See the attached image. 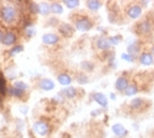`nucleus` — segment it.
Returning a JSON list of instances; mask_svg holds the SVG:
<instances>
[{
	"mask_svg": "<svg viewBox=\"0 0 154 138\" xmlns=\"http://www.w3.org/2000/svg\"><path fill=\"white\" fill-rule=\"evenodd\" d=\"M127 51H128V52H127L128 54H131V56L134 58V56H136L137 53H139V51H140V48H139V43H138L137 41H133L132 43L128 44Z\"/></svg>",
	"mask_w": 154,
	"mask_h": 138,
	"instance_id": "4468645a",
	"label": "nucleus"
},
{
	"mask_svg": "<svg viewBox=\"0 0 154 138\" xmlns=\"http://www.w3.org/2000/svg\"><path fill=\"white\" fill-rule=\"evenodd\" d=\"M42 42L45 44H49V46H52V44H56L59 42V37L56 35V33H46L43 35L42 37Z\"/></svg>",
	"mask_w": 154,
	"mask_h": 138,
	"instance_id": "6e6552de",
	"label": "nucleus"
},
{
	"mask_svg": "<svg viewBox=\"0 0 154 138\" xmlns=\"http://www.w3.org/2000/svg\"><path fill=\"white\" fill-rule=\"evenodd\" d=\"M82 68L85 72H91L94 69V64L91 63V62H89V60H83L82 62Z\"/></svg>",
	"mask_w": 154,
	"mask_h": 138,
	"instance_id": "393cba45",
	"label": "nucleus"
},
{
	"mask_svg": "<svg viewBox=\"0 0 154 138\" xmlns=\"http://www.w3.org/2000/svg\"><path fill=\"white\" fill-rule=\"evenodd\" d=\"M38 5H40V14L48 15L49 12H51V5L48 3H41V4H38Z\"/></svg>",
	"mask_w": 154,
	"mask_h": 138,
	"instance_id": "412c9836",
	"label": "nucleus"
},
{
	"mask_svg": "<svg viewBox=\"0 0 154 138\" xmlns=\"http://www.w3.org/2000/svg\"><path fill=\"white\" fill-rule=\"evenodd\" d=\"M137 93H138L137 85H136V84H131V85H128V87L126 89L125 95H127V96H133V95H136Z\"/></svg>",
	"mask_w": 154,
	"mask_h": 138,
	"instance_id": "aec40b11",
	"label": "nucleus"
},
{
	"mask_svg": "<svg viewBox=\"0 0 154 138\" xmlns=\"http://www.w3.org/2000/svg\"><path fill=\"white\" fill-rule=\"evenodd\" d=\"M111 130H112V132H113L115 136H117L120 138L121 137H126L127 133H128V131L126 130V127L123 126V124H121V123H115Z\"/></svg>",
	"mask_w": 154,
	"mask_h": 138,
	"instance_id": "423d86ee",
	"label": "nucleus"
},
{
	"mask_svg": "<svg viewBox=\"0 0 154 138\" xmlns=\"http://www.w3.org/2000/svg\"><path fill=\"white\" fill-rule=\"evenodd\" d=\"M58 83L60 85H64V86H67L72 83V78H70V75H68L67 73H62L58 75Z\"/></svg>",
	"mask_w": 154,
	"mask_h": 138,
	"instance_id": "f3484780",
	"label": "nucleus"
},
{
	"mask_svg": "<svg viewBox=\"0 0 154 138\" xmlns=\"http://www.w3.org/2000/svg\"><path fill=\"white\" fill-rule=\"evenodd\" d=\"M6 80H5V78L3 77L2 74H0V94L2 95H4L5 93H6Z\"/></svg>",
	"mask_w": 154,
	"mask_h": 138,
	"instance_id": "a878e982",
	"label": "nucleus"
},
{
	"mask_svg": "<svg viewBox=\"0 0 154 138\" xmlns=\"http://www.w3.org/2000/svg\"><path fill=\"white\" fill-rule=\"evenodd\" d=\"M142 6L140 5H131L130 8L127 9V15L130 16L131 19H138L140 15H142Z\"/></svg>",
	"mask_w": 154,
	"mask_h": 138,
	"instance_id": "39448f33",
	"label": "nucleus"
},
{
	"mask_svg": "<svg viewBox=\"0 0 154 138\" xmlns=\"http://www.w3.org/2000/svg\"><path fill=\"white\" fill-rule=\"evenodd\" d=\"M110 97H111L112 100H115V99H116V95H115V94H110Z\"/></svg>",
	"mask_w": 154,
	"mask_h": 138,
	"instance_id": "e433bc0d",
	"label": "nucleus"
},
{
	"mask_svg": "<svg viewBox=\"0 0 154 138\" xmlns=\"http://www.w3.org/2000/svg\"><path fill=\"white\" fill-rule=\"evenodd\" d=\"M121 58H122L123 60H126V62H133V59H134L131 54H128V53H122V54H121Z\"/></svg>",
	"mask_w": 154,
	"mask_h": 138,
	"instance_id": "473e14b6",
	"label": "nucleus"
},
{
	"mask_svg": "<svg viewBox=\"0 0 154 138\" xmlns=\"http://www.w3.org/2000/svg\"><path fill=\"white\" fill-rule=\"evenodd\" d=\"M128 79L127 78H125V77H120L117 80H116V83H115V87L119 90V91H126V89L128 87Z\"/></svg>",
	"mask_w": 154,
	"mask_h": 138,
	"instance_id": "9b49d317",
	"label": "nucleus"
},
{
	"mask_svg": "<svg viewBox=\"0 0 154 138\" xmlns=\"http://www.w3.org/2000/svg\"><path fill=\"white\" fill-rule=\"evenodd\" d=\"M9 94L11 96H15V97H21L25 94V91L21 90V89H17V87H15V86H12L11 89H9Z\"/></svg>",
	"mask_w": 154,
	"mask_h": 138,
	"instance_id": "5701e85b",
	"label": "nucleus"
},
{
	"mask_svg": "<svg viewBox=\"0 0 154 138\" xmlns=\"http://www.w3.org/2000/svg\"><path fill=\"white\" fill-rule=\"evenodd\" d=\"M101 3L99 2V0H89V2H86V6L89 10L91 11H97L100 8H101Z\"/></svg>",
	"mask_w": 154,
	"mask_h": 138,
	"instance_id": "6ab92c4d",
	"label": "nucleus"
},
{
	"mask_svg": "<svg viewBox=\"0 0 154 138\" xmlns=\"http://www.w3.org/2000/svg\"><path fill=\"white\" fill-rule=\"evenodd\" d=\"M25 33L27 35V37H32L36 35V29L32 26V23H27L25 26Z\"/></svg>",
	"mask_w": 154,
	"mask_h": 138,
	"instance_id": "b1692460",
	"label": "nucleus"
},
{
	"mask_svg": "<svg viewBox=\"0 0 154 138\" xmlns=\"http://www.w3.org/2000/svg\"><path fill=\"white\" fill-rule=\"evenodd\" d=\"M130 106H131L133 110H142L143 106H144V100H143L142 97H136V99L131 100Z\"/></svg>",
	"mask_w": 154,
	"mask_h": 138,
	"instance_id": "2eb2a0df",
	"label": "nucleus"
},
{
	"mask_svg": "<svg viewBox=\"0 0 154 138\" xmlns=\"http://www.w3.org/2000/svg\"><path fill=\"white\" fill-rule=\"evenodd\" d=\"M96 46L101 51H107V49L111 48V42H110V38H106V37H100V38L96 41Z\"/></svg>",
	"mask_w": 154,
	"mask_h": 138,
	"instance_id": "9d476101",
	"label": "nucleus"
},
{
	"mask_svg": "<svg viewBox=\"0 0 154 138\" xmlns=\"http://www.w3.org/2000/svg\"><path fill=\"white\" fill-rule=\"evenodd\" d=\"M91 27H93V21L86 16H82L75 20V29L80 32H88L91 30Z\"/></svg>",
	"mask_w": 154,
	"mask_h": 138,
	"instance_id": "f03ea898",
	"label": "nucleus"
},
{
	"mask_svg": "<svg viewBox=\"0 0 154 138\" xmlns=\"http://www.w3.org/2000/svg\"><path fill=\"white\" fill-rule=\"evenodd\" d=\"M91 97H93V100L95 103H97L100 106H102V107H106L107 106V104H109V101H107V97L104 95V94H101V93H94L93 95H91Z\"/></svg>",
	"mask_w": 154,
	"mask_h": 138,
	"instance_id": "1a4fd4ad",
	"label": "nucleus"
},
{
	"mask_svg": "<svg viewBox=\"0 0 154 138\" xmlns=\"http://www.w3.org/2000/svg\"><path fill=\"white\" fill-rule=\"evenodd\" d=\"M40 87L45 91H51L54 89V83L51 79H42L40 81Z\"/></svg>",
	"mask_w": 154,
	"mask_h": 138,
	"instance_id": "ddd939ff",
	"label": "nucleus"
},
{
	"mask_svg": "<svg viewBox=\"0 0 154 138\" xmlns=\"http://www.w3.org/2000/svg\"><path fill=\"white\" fill-rule=\"evenodd\" d=\"M64 4L69 9H75L76 6H79V0H64Z\"/></svg>",
	"mask_w": 154,
	"mask_h": 138,
	"instance_id": "bb28decb",
	"label": "nucleus"
},
{
	"mask_svg": "<svg viewBox=\"0 0 154 138\" xmlns=\"http://www.w3.org/2000/svg\"><path fill=\"white\" fill-rule=\"evenodd\" d=\"M152 56H154V46L152 47Z\"/></svg>",
	"mask_w": 154,
	"mask_h": 138,
	"instance_id": "4c0bfd02",
	"label": "nucleus"
},
{
	"mask_svg": "<svg viewBox=\"0 0 154 138\" xmlns=\"http://www.w3.org/2000/svg\"><path fill=\"white\" fill-rule=\"evenodd\" d=\"M121 41H122V36H120V35H116V36L110 37V42H111L112 46H117Z\"/></svg>",
	"mask_w": 154,
	"mask_h": 138,
	"instance_id": "c756f323",
	"label": "nucleus"
},
{
	"mask_svg": "<svg viewBox=\"0 0 154 138\" xmlns=\"http://www.w3.org/2000/svg\"><path fill=\"white\" fill-rule=\"evenodd\" d=\"M16 123H17V130H19V131H22V128H23V122H22L21 120H17Z\"/></svg>",
	"mask_w": 154,
	"mask_h": 138,
	"instance_id": "72a5a7b5",
	"label": "nucleus"
},
{
	"mask_svg": "<svg viewBox=\"0 0 154 138\" xmlns=\"http://www.w3.org/2000/svg\"><path fill=\"white\" fill-rule=\"evenodd\" d=\"M76 81H78L79 84H88L89 83V78L84 74H79L78 77H76Z\"/></svg>",
	"mask_w": 154,
	"mask_h": 138,
	"instance_id": "2f4dec72",
	"label": "nucleus"
},
{
	"mask_svg": "<svg viewBox=\"0 0 154 138\" xmlns=\"http://www.w3.org/2000/svg\"><path fill=\"white\" fill-rule=\"evenodd\" d=\"M60 94L64 95L66 97H68V99H73V97L76 96V89H75V87H73V86H69V87H67V89L62 90Z\"/></svg>",
	"mask_w": 154,
	"mask_h": 138,
	"instance_id": "a211bd4d",
	"label": "nucleus"
},
{
	"mask_svg": "<svg viewBox=\"0 0 154 138\" xmlns=\"http://www.w3.org/2000/svg\"><path fill=\"white\" fill-rule=\"evenodd\" d=\"M21 112H23V114H26V112H27V109H26V107H23V109H21Z\"/></svg>",
	"mask_w": 154,
	"mask_h": 138,
	"instance_id": "c9c22d12",
	"label": "nucleus"
},
{
	"mask_svg": "<svg viewBox=\"0 0 154 138\" xmlns=\"http://www.w3.org/2000/svg\"><path fill=\"white\" fill-rule=\"evenodd\" d=\"M15 41H16V35L12 32V31H9V32H6V35H5V38H4L3 43H4L5 46H11V44L15 43Z\"/></svg>",
	"mask_w": 154,
	"mask_h": 138,
	"instance_id": "dca6fc26",
	"label": "nucleus"
},
{
	"mask_svg": "<svg viewBox=\"0 0 154 138\" xmlns=\"http://www.w3.org/2000/svg\"><path fill=\"white\" fill-rule=\"evenodd\" d=\"M139 62H140V64H143V66H152L153 64V56L152 53H148V52H143L142 54L139 56Z\"/></svg>",
	"mask_w": 154,
	"mask_h": 138,
	"instance_id": "f8f14e48",
	"label": "nucleus"
},
{
	"mask_svg": "<svg viewBox=\"0 0 154 138\" xmlns=\"http://www.w3.org/2000/svg\"><path fill=\"white\" fill-rule=\"evenodd\" d=\"M32 130L37 133V134H40V136H46L48 132H49V126H48V123L46 121H37L33 123V126H32Z\"/></svg>",
	"mask_w": 154,
	"mask_h": 138,
	"instance_id": "20e7f679",
	"label": "nucleus"
},
{
	"mask_svg": "<svg viewBox=\"0 0 154 138\" xmlns=\"http://www.w3.org/2000/svg\"><path fill=\"white\" fill-rule=\"evenodd\" d=\"M59 32L64 37H72L74 33V27L70 23H62L59 25Z\"/></svg>",
	"mask_w": 154,
	"mask_h": 138,
	"instance_id": "0eeeda50",
	"label": "nucleus"
},
{
	"mask_svg": "<svg viewBox=\"0 0 154 138\" xmlns=\"http://www.w3.org/2000/svg\"><path fill=\"white\" fill-rule=\"evenodd\" d=\"M5 35H6V32H5L4 30H0V43H2V42L4 41V38H5Z\"/></svg>",
	"mask_w": 154,
	"mask_h": 138,
	"instance_id": "f704fd0d",
	"label": "nucleus"
},
{
	"mask_svg": "<svg viewBox=\"0 0 154 138\" xmlns=\"http://www.w3.org/2000/svg\"><path fill=\"white\" fill-rule=\"evenodd\" d=\"M16 9L11 5H5L0 9V17L3 19V21H5L6 23H10L12 21H15L16 19Z\"/></svg>",
	"mask_w": 154,
	"mask_h": 138,
	"instance_id": "f257e3e1",
	"label": "nucleus"
},
{
	"mask_svg": "<svg viewBox=\"0 0 154 138\" xmlns=\"http://www.w3.org/2000/svg\"><path fill=\"white\" fill-rule=\"evenodd\" d=\"M152 30H153V25H152V22H150L149 20H143V21H140V22L137 25V27H136L137 33L143 35V36L149 35V33L152 32Z\"/></svg>",
	"mask_w": 154,
	"mask_h": 138,
	"instance_id": "7ed1b4c3",
	"label": "nucleus"
},
{
	"mask_svg": "<svg viewBox=\"0 0 154 138\" xmlns=\"http://www.w3.org/2000/svg\"><path fill=\"white\" fill-rule=\"evenodd\" d=\"M51 12H53V14H62L63 6L59 3H52L51 4Z\"/></svg>",
	"mask_w": 154,
	"mask_h": 138,
	"instance_id": "4be33fe9",
	"label": "nucleus"
},
{
	"mask_svg": "<svg viewBox=\"0 0 154 138\" xmlns=\"http://www.w3.org/2000/svg\"><path fill=\"white\" fill-rule=\"evenodd\" d=\"M22 51H23V46L17 44V46H14V47L10 49V54H11V56H15V54H17V53H20V52H22Z\"/></svg>",
	"mask_w": 154,
	"mask_h": 138,
	"instance_id": "c85d7f7f",
	"label": "nucleus"
},
{
	"mask_svg": "<svg viewBox=\"0 0 154 138\" xmlns=\"http://www.w3.org/2000/svg\"><path fill=\"white\" fill-rule=\"evenodd\" d=\"M29 6H30V11L32 12V14H37V12H40V5H38L37 3H30L29 4Z\"/></svg>",
	"mask_w": 154,
	"mask_h": 138,
	"instance_id": "7c9ffc66",
	"label": "nucleus"
},
{
	"mask_svg": "<svg viewBox=\"0 0 154 138\" xmlns=\"http://www.w3.org/2000/svg\"><path fill=\"white\" fill-rule=\"evenodd\" d=\"M14 86L15 87H17V89H21V90H27V87H29V85L25 83V81H22V80H17V81H15L14 83Z\"/></svg>",
	"mask_w": 154,
	"mask_h": 138,
	"instance_id": "cd10ccee",
	"label": "nucleus"
}]
</instances>
